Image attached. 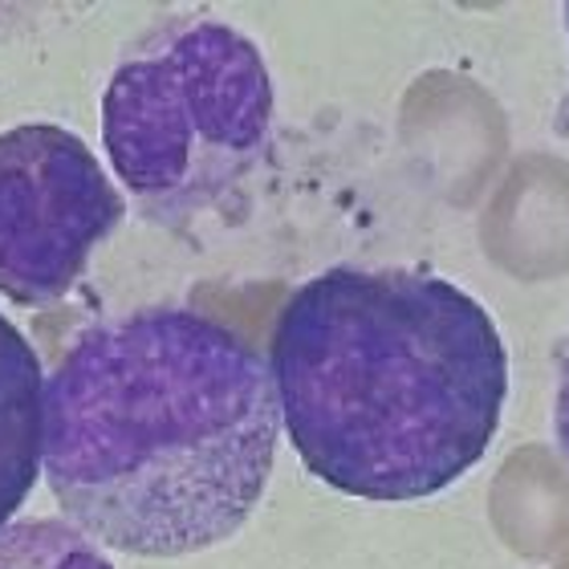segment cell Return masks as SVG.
Here are the masks:
<instances>
[{"mask_svg": "<svg viewBox=\"0 0 569 569\" xmlns=\"http://www.w3.org/2000/svg\"><path fill=\"white\" fill-rule=\"evenodd\" d=\"M281 411L261 350L183 306L98 321L41 399V476L66 521L131 558H188L261 505Z\"/></svg>", "mask_w": 569, "mask_h": 569, "instance_id": "obj_1", "label": "cell"}, {"mask_svg": "<svg viewBox=\"0 0 569 569\" xmlns=\"http://www.w3.org/2000/svg\"><path fill=\"white\" fill-rule=\"evenodd\" d=\"M281 431L358 500H427L485 460L509 350L472 293L427 269L338 264L306 281L269 350Z\"/></svg>", "mask_w": 569, "mask_h": 569, "instance_id": "obj_2", "label": "cell"}, {"mask_svg": "<svg viewBox=\"0 0 569 569\" xmlns=\"http://www.w3.org/2000/svg\"><path fill=\"white\" fill-rule=\"evenodd\" d=\"M273 139V78L249 33L179 17L142 33L102 94V147L147 220L183 228L249 179Z\"/></svg>", "mask_w": 569, "mask_h": 569, "instance_id": "obj_3", "label": "cell"}, {"mask_svg": "<svg viewBox=\"0 0 569 569\" xmlns=\"http://www.w3.org/2000/svg\"><path fill=\"white\" fill-rule=\"evenodd\" d=\"M127 216L86 139L58 122L0 131V297L53 309Z\"/></svg>", "mask_w": 569, "mask_h": 569, "instance_id": "obj_4", "label": "cell"}, {"mask_svg": "<svg viewBox=\"0 0 569 569\" xmlns=\"http://www.w3.org/2000/svg\"><path fill=\"white\" fill-rule=\"evenodd\" d=\"M41 358L0 313V529L17 517L41 476Z\"/></svg>", "mask_w": 569, "mask_h": 569, "instance_id": "obj_5", "label": "cell"}, {"mask_svg": "<svg viewBox=\"0 0 569 569\" xmlns=\"http://www.w3.org/2000/svg\"><path fill=\"white\" fill-rule=\"evenodd\" d=\"M0 569H114L98 541L61 517H29L0 529Z\"/></svg>", "mask_w": 569, "mask_h": 569, "instance_id": "obj_6", "label": "cell"}, {"mask_svg": "<svg viewBox=\"0 0 569 569\" xmlns=\"http://www.w3.org/2000/svg\"><path fill=\"white\" fill-rule=\"evenodd\" d=\"M558 439L569 460V350H566V370H561V391H558Z\"/></svg>", "mask_w": 569, "mask_h": 569, "instance_id": "obj_7", "label": "cell"}, {"mask_svg": "<svg viewBox=\"0 0 569 569\" xmlns=\"http://www.w3.org/2000/svg\"><path fill=\"white\" fill-rule=\"evenodd\" d=\"M566 24H569V4H566Z\"/></svg>", "mask_w": 569, "mask_h": 569, "instance_id": "obj_8", "label": "cell"}]
</instances>
